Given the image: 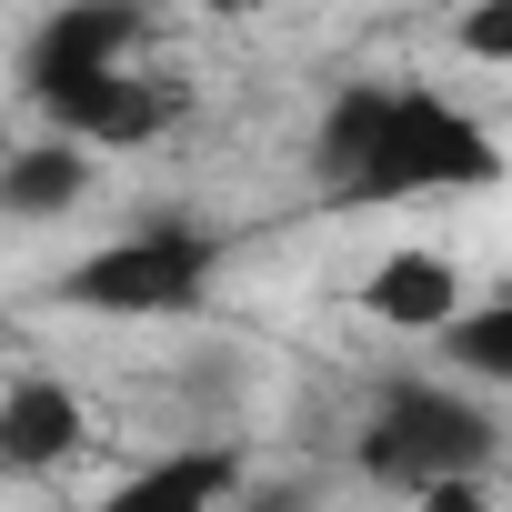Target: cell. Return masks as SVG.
I'll list each match as a JSON object with an SVG mask.
<instances>
[{
    "label": "cell",
    "mask_w": 512,
    "mask_h": 512,
    "mask_svg": "<svg viewBox=\"0 0 512 512\" xmlns=\"http://www.w3.org/2000/svg\"><path fill=\"white\" fill-rule=\"evenodd\" d=\"M502 171H512L502 131L432 81H342L312 121V181L362 211L472 201V191H502Z\"/></svg>",
    "instance_id": "1"
},
{
    "label": "cell",
    "mask_w": 512,
    "mask_h": 512,
    "mask_svg": "<svg viewBox=\"0 0 512 512\" xmlns=\"http://www.w3.org/2000/svg\"><path fill=\"white\" fill-rule=\"evenodd\" d=\"M492 452H502V422L482 412V382H462V372H382L372 402H362L352 472L422 502L432 482L492 472Z\"/></svg>",
    "instance_id": "2"
},
{
    "label": "cell",
    "mask_w": 512,
    "mask_h": 512,
    "mask_svg": "<svg viewBox=\"0 0 512 512\" xmlns=\"http://www.w3.org/2000/svg\"><path fill=\"white\" fill-rule=\"evenodd\" d=\"M211 272H221V231L181 221V211H151L131 231H111L101 251L51 282L61 312H91V322H181L211 302Z\"/></svg>",
    "instance_id": "3"
},
{
    "label": "cell",
    "mask_w": 512,
    "mask_h": 512,
    "mask_svg": "<svg viewBox=\"0 0 512 512\" xmlns=\"http://www.w3.org/2000/svg\"><path fill=\"white\" fill-rule=\"evenodd\" d=\"M51 131H81L91 151H151V141H171L181 131V81H161L151 61H111V71H81V81H51L41 101H31Z\"/></svg>",
    "instance_id": "4"
},
{
    "label": "cell",
    "mask_w": 512,
    "mask_h": 512,
    "mask_svg": "<svg viewBox=\"0 0 512 512\" xmlns=\"http://www.w3.org/2000/svg\"><path fill=\"white\" fill-rule=\"evenodd\" d=\"M151 31H161V0H51L21 41V101L111 61H151Z\"/></svg>",
    "instance_id": "5"
},
{
    "label": "cell",
    "mask_w": 512,
    "mask_h": 512,
    "mask_svg": "<svg viewBox=\"0 0 512 512\" xmlns=\"http://www.w3.org/2000/svg\"><path fill=\"white\" fill-rule=\"evenodd\" d=\"M91 452V402L61 382V372H21V382H0V472H21V482H51Z\"/></svg>",
    "instance_id": "6"
},
{
    "label": "cell",
    "mask_w": 512,
    "mask_h": 512,
    "mask_svg": "<svg viewBox=\"0 0 512 512\" xmlns=\"http://www.w3.org/2000/svg\"><path fill=\"white\" fill-rule=\"evenodd\" d=\"M462 302H472V272L452 262V251H432V241H402V251H382V262L362 272V312L382 332H402V342H432Z\"/></svg>",
    "instance_id": "7"
},
{
    "label": "cell",
    "mask_w": 512,
    "mask_h": 512,
    "mask_svg": "<svg viewBox=\"0 0 512 512\" xmlns=\"http://www.w3.org/2000/svg\"><path fill=\"white\" fill-rule=\"evenodd\" d=\"M251 492V462H241V442H171V452H151V462H131L121 482H111V512H211V502H241Z\"/></svg>",
    "instance_id": "8"
},
{
    "label": "cell",
    "mask_w": 512,
    "mask_h": 512,
    "mask_svg": "<svg viewBox=\"0 0 512 512\" xmlns=\"http://www.w3.org/2000/svg\"><path fill=\"white\" fill-rule=\"evenodd\" d=\"M91 181H101V151H91L81 131L11 141V161H0V221H21V231H41V221H71V211L91 201Z\"/></svg>",
    "instance_id": "9"
},
{
    "label": "cell",
    "mask_w": 512,
    "mask_h": 512,
    "mask_svg": "<svg viewBox=\"0 0 512 512\" xmlns=\"http://www.w3.org/2000/svg\"><path fill=\"white\" fill-rule=\"evenodd\" d=\"M432 352H442V372H462V382H482V392H512V292H502V302H462V312L432 332Z\"/></svg>",
    "instance_id": "10"
},
{
    "label": "cell",
    "mask_w": 512,
    "mask_h": 512,
    "mask_svg": "<svg viewBox=\"0 0 512 512\" xmlns=\"http://www.w3.org/2000/svg\"><path fill=\"white\" fill-rule=\"evenodd\" d=\"M452 51L472 71H512V0H462L452 11Z\"/></svg>",
    "instance_id": "11"
},
{
    "label": "cell",
    "mask_w": 512,
    "mask_h": 512,
    "mask_svg": "<svg viewBox=\"0 0 512 512\" xmlns=\"http://www.w3.org/2000/svg\"><path fill=\"white\" fill-rule=\"evenodd\" d=\"M161 11H201V21H262V11H282V0H161Z\"/></svg>",
    "instance_id": "12"
},
{
    "label": "cell",
    "mask_w": 512,
    "mask_h": 512,
    "mask_svg": "<svg viewBox=\"0 0 512 512\" xmlns=\"http://www.w3.org/2000/svg\"><path fill=\"white\" fill-rule=\"evenodd\" d=\"M11 141H21V131H11V101H0V161H11Z\"/></svg>",
    "instance_id": "13"
}]
</instances>
